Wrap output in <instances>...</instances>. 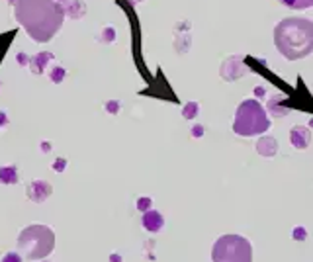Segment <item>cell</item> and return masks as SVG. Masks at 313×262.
Segmentation results:
<instances>
[{"label":"cell","mask_w":313,"mask_h":262,"mask_svg":"<svg viewBox=\"0 0 313 262\" xmlns=\"http://www.w3.org/2000/svg\"><path fill=\"white\" fill-rule=\"evenodd\" d=\"M14 16L34 41L47 43L61 30L65 10L57 0H16Z\"/></svg>","instance_id":"cell-1"},{"label":"cell","mask_w":313,"mask_h":262,"mask_svg":"<svg viewBox=\"0 0 313 262\" xmlns=\"http://www.w3.org/2000/svg\"><path fill=\"white\" fill-rule=\"evenodd\" d=\"M274 45L288 61L307 57L313 51V22L307 18H284L274 28Z\"/></svg>","instance_id":"cell-2"},{"label":"cell","mask_w":313,"mask_h":262,"mask_svg":"<svg viewBox=\"0 0 313 262\" xmlns=\"http://www.w3.org/2000/svg\"><path fill=\"white\" fill-rule=\"evenodd\" d=\"M55 249V233L51 227L34 223L20 231L18 235V251L30 260H41L49 256Z\"/></svg>","instance_id":"cell-3"},{"label":"cell","mask_w":313,"mask_h":262,"mask_svg":"<svg viewBox=\"0 0 313 262\" xmlns=\"http://www.w3.org/2000/svg\"><path fill=\"white\" fill-rule=\"evenodd\" d=\"M270 129V120L260 102L255 98L243 100L237 108L233 131L241 137H255Z\"/></svg>","instance_id":"cell-4"},{"label":"cell","mask_w":313,"mask_h":262,"mask_svg":"<svg viewBox=\"0 0 313 262\" xmlns=\"http://www.w3.org/2000/svg\"><path fill=\"white\" fill-rule=\"evenodd\" d=\"M212 262H253V247L241 235H223L213 243Z\"/></svg>","instance_id":"cell-5"},{"label":"cell","mask_w":313,"mask_h":262,"mask_svg":"<svg viewBox=\"0 0 313 262\" xmlns=\"http://www.w3.org/2000/svg\"><path fill=\"white\" fill-rule=\"evenodd\" d=\"M51 192H53V188L45 180H34L26 186V196L35 204H43L45 200L51 196Z\"/></svg>","instance_id":"cell-6"},{"label":"cell","mask_w":313,"mask_h":262,"mask_svg":"<svg viewBox=\"0 0 313 262\" xmlns=\"http://www.w3.org/2000/svg\"><path fill=\"white\" fill-rule=\"evenodd\" d=\"M163 225H165V217L155 211V209H149L143 213V227H145L149 233H159V231L163 229Z\"/></svg>","instance_id":"cell-7"},{"label":"cell","mask_w":313,"mask_h":262,"mask_svg":"<svg viewBox=\"0 0 313 262\" xmlns=\"http://www.w3.org/2000/svg\"><path fill=\"white\" fill-rule=\"evenodd\" d=\"M309 139H311V133H309L307 127H303V125H296L290 133V141L296 149H305L309 145Z\"/></svg>","instance_id":"cell-8"},{"label":"cell","mask_w":313,"mask_h":262,"mask_svg":"<svg viewBox=\"0 0 313 262\" xmlns=\"http://www.w3.org/2000/svg\"><path fill=\"white\" fill-rule=\"evenodd\" d=\"M61 4H63L65 16L73 18V20H78V18H82L86 14V4L82 0H65Z\"/></svg>","instance_id":"cell-9"},{"label":"cell","mask_w":313,"mask_h":262,"mask_svg":"<svg viewBox=\"0 0 313 262\" xmlns=\"http://www.w3.org/2000/svg\"><path fill=\"white\" fill-rule=\"evenodd\" d=\"M241 61V57H231V59H227L223 65H221V77L225 80H235V78L243 77L245 73H241V71H237V63Z\"/></svg>","instance_id":"cell-10"},{"label":"cell","mask_w":313,"mask_h":262,"mask_svg":"<svg viewBox=\"0 0 313 262\" xmlns=\"http://www.w3.org/2000/svg\"><path fill=\"white\" fill-rule=\"evenodd\" d=\"M53 59V53H47V51H41V53L34 55L32 59H30V69H32V73L34 75H43L45 67L47 63Z\"/></svg>","instance_id":"cell-11"},{"label":"cell","mask_w":313,"mask_h":262,"mask_svg":"<svg viewBox=\"0 0 313 262\" xmlns=\"http://www.w3.org/2000/svg\"><path fill=\"white\" fill-rule=\"evenodd\" d=\"M278 151V143L276 139H272V137H262V139H258L257 143V153L262 155V157H274Z\"/></svg>","instance_id":"cell-12"},{"label":"cell","mask_w":313,"mask_h":262,"mask_svg":"<svg viewBox=\"0 0 313 262\" xmlns=\"http://www.w3.org/2000/svg\"><path fill=\"white\" fill-rule=\"evenodd\" d=\"M20 178H18V168L10 164V166H2L0 168V184H18Z\"/></svg>","instance_id":"cell-13"},{"label":"cell","mask_w":313,"mask_h":262,"mask_svg":"<svg viewBox=\"0 0 313 262\" xmlns=\"http://www.w3.org/2000/svg\"><path fill=\"white\" fill-rule=\"evenodd\" d=\"M280 2L292 10H305V8L313 6V0H280Z\"/></svg>","instance_id":"cell-14"},{"label":"cell","mask_w":313,"mask_h":262,"mask_svg":"<svg viewBox=\"0 0 313 262\" xmlns=\"http://www.w3.org/2000/svg\"><path fill=\"white\" fill-rule=\"evenodd\" d=\"M198 112H200L198 102H188V104L182 108V116H184L186 120H192V118H196V116H198Z\"/></svg>","instance_id":"cell-15"},{"label":"cell","mask_w":313,"mask_h":262,"mask_svg":"<svg viewBox=\"0 0 313 262\" xmlns=\"http://www.w3.org/2000/svg\"><path fill=\"white\" fill-rule=\"evenodd\" d=\"M67 77V71L63 69V67H53L51 69V73H49V78H51V82H55V84H59V82H63V78Z\"/></svg>","instance_id":"cell-16"},{"label":"cell","mask_w":313,"mask_h":262,"mask_svg":"<svg viewBox=\"0 0 313 262\" xmlns=\"http://www.w3.org/2000/svg\"><path fill=\"white\" fill-rule=\"evenodd\" d=\"M137 209L143 211V213L149 211V209H153V200L151 198H139L137 200Z\"/></svg>","instance_id":"cell-17"},{"label":"cell","mask_w":313,"mask_h":262,"mask_svg":"<svg viewBox=\"0 0 313 262\" xmlns=\"http://www.w3.org/2000/svg\"><path fill=\"white\" fill-rule=\"evenodd\" d=\"M114 39H116V30H114V28H104L100 41H104V43H112Z\"/></svg>","instance_id":"cell-18"},{"label":"cell","mask_w":313,"mask_h":262,"mask_svg":"<svg viewBox=\"0 0 313 262\" xmlns=\"http://www.w3.org/2000/svg\"><path fill=\"white\" fill-rule=\"evenodd\" d=\"M106 112H108V114H112V116H116V114L120 112V102H116V100L106 102Z\"/></svg>","instance_id":"cell-19"},{"label":"cell","mask_w":313,"mask_h":262,"mask_svg":"<svg viewBox=\"0 0 313 262\" xmlns=\"http://www.w3.org/2000/svg\"><path fill=\"white\" fill-rule=\"evenodd\" d=\"M65 168H67V161H65L63 157L55 159V163H53V170H55V172H63Z\"/></svg>","instance_id":"cell-20"},{"label":"cell","mask_w":313,"mask_h":262,"mask_svg":"<svg viewBox=\"0 0 313 262\" xmlns=\"http://www.w3.org/2000/svg\"><path fill=\"white\" fill-rule=\"evenodd\" d=\"M2 262H22V256L18 252H6Z\"/></svg>","instance_id":"cell-21"},{"label":"cell","mask_w":313,"mask_h":262,"mask_svg":"<svg viewBox=\"0 0 313 262\" xmlns=\"http://www.w3.org/2000/svg\"><path fill=\"white\" fill-rule=\"evenodd\" d=\"M18 63H20V65H30V57L20 51V53H18Z\"/></svg>","instance_id":"cell-22"},{"label":"cell","mask_w":313,"mask_h":262,"mask_svg":"<svg viewBox=\"0 0 313 262\" xmlns=\"http://www.w3.org/2000/svg\"><path fill=\"white\" fill-rule=\"evenodd\" d=\"M202 133H204V127H202V125H194V127H192V135H194V137H202Z\"/></svg>","instance_id":"cell-23"},{"label":"cell","mask_w":313,"mask_h":262,"mask_svg":"<svg viewBox=\"0 0 313 262\" xmlns=\"http://www.w3.org/2000/svg\"><path fill=\"white\" fill-rule=\"evenodd\" d=\"M4 125H8V118L4 112H0V127H4Z\"/></svg>","instance_id":"cell-24"},{"label":"cell","mask_w":313,"mask_h":262,"mask_svg":"<svg viewBox=\"0 0 313 262\" xmlns=\"http://www.w3.org/2000/svg\"><path fill=\"white\" fill-rule=\"evenodd\" d=\"M110 262H123V260L118 252H112V254H110Z\"/></svg>","instance_id":"cell-25"},{"label":"cell","mask_w":313,"mask_h":262,"mask_svg":"<svg viewBox=\"0 0 313 262\" xmlns=\"http://www.w3.org/2000/svg\"><path fill=\"white\" fill-rule=\"evenodd\" d=\"M41 151H43V153H49V151H51V143L49 141L41 143Z\"/></svg>","instance_id":"cell-26"},{"label":"cell","mask_w":313,"mask_h":262,"mask_svg":"<svg viewBox=\"0 0 313 262\" xmlns=\"http://www.w3.org/2000/svg\"><path fill=\"white\" fill-rule=\"evenodd\" d=\"M127 2H131V4H137V2H141V0H127Z\"/></svg>","instance_id":"cell-27"},{"label":"cell","mask_w":313,"mask_h":262,"mask_svg":"<svg viewBox=\"0 0 313 262\" xmlns=\"http://www.w3.org/2000/svg\"><path fill=\"white\" fill-rule=\"evenodd\" d=\"M57 2H65V0H57Z\"/></svg>","instance_id":"cell-28"},{"label":"cell","mask_w":313,"mask_h":262,"mask_svg":"<svg viewBox=\"0 0 313 262\" xmlns=\"http://www.w3.org/2000/svg\"><path fill=\"white\" fill-rule=\"evenodd\" d=\"M43 262H49V260H43Z\"/></svg>","instance_id":"cell-29"}]
</instances>
